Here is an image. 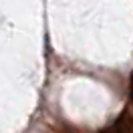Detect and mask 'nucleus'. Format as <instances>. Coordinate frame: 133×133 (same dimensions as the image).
<instances>
[{
    "label": "nucleus",
    "mask_w": 133,
    "mask_h": 133,
    "mask_svg": "<svg viewBox=\"0 0 133 133\" xmlns=\"http://www.w3.org/2000/svg\"><path fill=\"white\" fill-rule=\"evenodd\" d=\"M107 133H133V115L123 111L117 117V121L111 125V129Z\"/></svg>",
    "instance_id": "nucleus-1"
},
{
    "label": "nucleus",
    "mask_w": 133,
    "mask_h": 133,
    "mask_svg": "<svg viewBox=\"0 0 133 133\" xmlns=\"http://www.w3.org/2000/svg\"><path fill=\"white\" fill-rule=\"evenodd\" d=\"M129 101L133 103V73H131V77H129Z\"/></svg>",
    "instance_id": "nucleus-2"
}]
</instances>
